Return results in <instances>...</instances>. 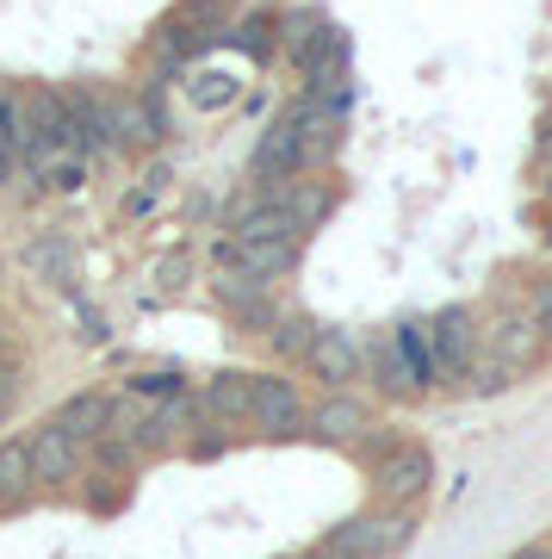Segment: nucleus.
I'll list each match as a JSON object with an SVG mask.
<instances>
[{
  "instance_id": "nucleus-1",
  "label": "nucleus",
  "mask_w": 552,
  "mask_h": 559,
  "mask_svg": "<svg viewBox=\"0 0 552 559\" xmlns=\"http://www.w3.org/2000/svg\"><path fill=\"white\" fill-rule=\"evenodd\" d=\"M410 535H416L410 516H355L329 535V547L348 559H392L397 547H410Z\"/></svg>"
},
{
  "instance_id": "nucleus-2",
  "label": "nucleus",
  "mask_w": 552,
  "mask_h": 559,
  "mask_svg": "<svg viewBox=\"0 0 552 559\" xmlns=\"http://www.w3.org/2000/svg\"><path fill=\"white\" fill-rule=\"evenodd\" d=\"M25 454H32V485H69L81 466V441L62 436L57 423H44L38 436L25 441Z\"/></svg>"
},
{
  "instance_id": "nucleus-3",
  "label": "nucleus",
  "mask_w": 552,
  "mask_h": 559,
  "mask_svg": "<svg viewBox=\"0 0 552 559\" xmlns=\"http://www.w3.org/2000/svg\"><path fill=\"white\" fill-rule=\"evenodd\" d=\"M255 175L261 180H286V175H304V143H298V119L279 112L267 124V138L255 143Z\"/></svg>"
},
{
  "instance_id": "nucleus-4",
  "label": "nucleus",
  "mask_w": 552,
  "mask_h": 559,
  "mask_svg": "<svg viewBox=\"0 0 552 559\" xmlns=\"http://www.w3.org/2000/svg\"><path fill=\"white\" fill-rule=\"evenodd\" d=\"M255 429H267V436H292L298 423H304V399H298L292 380H279V373H267V380H255Z\"/></svg>"
},
{
  "instance_id": "nucleus-5",
  "label": "nucleus",
  "mask_w": 552,
  "mask_h": 559,
  "mask_svg": "<svg viewBox=\"0 0 552 559\" xmlns=\"http://www.w3.org/2000/svg\"><path fill=\"white\" fill-rule=\"evenodd\" d=\"M304 360H311V373L323 385H348L360 373V342L348 336V330H316L311 348H304Z\"/></svg>"
},
{
  "instance_id": "nucleus-6",
  "label": "nucleus",
  "mask_w": 552,
  "mask_h": 559,
  "mask_svg": "<svg viewBox=\"0 0 552 559\" xmlns=\"http://www.w3.org/2000/svg\"><path fill=\"white\" fill-rule=\"evenodd\" d=\"M429 355H434V373H466L472 367V318L466 311H441L429 330Z\"/></svg>"
},
{
  "instance_id": "nucleus-7",
  "label": "nucleus",
  "mask_w": 552,
  "mask_h": 559,
  "mask_svg": "<svg viewBox=\"0 0 552 559\" xmlns=\"http://www.w3.org/2000/svg\"><path fill=\"white\" fill-rule=\"evenodd\" d=\"M50 423H57L62 436H75L81 448H87V441H99L106 429H112V404L99 399V392H81V399H69Z\"/></svg>"
},
{
  "instance_id": "nucleus-8",
  "label": "nucleus",
  "mask_w": 552,
  "mask_h": 559,
  "mask_svg": "<svg viewBox=\"0 0 552 559\" xmlns=\"http://www.w3.org/2000/svg\"><path fill=\"white\" fill-rule=\"evenodd\" d=\"M199 411L217 417V423H242L249 411H255V380H242V373H217V380L205 385Z\"/></svg>"
},
{
  "instance_id": "nucleus-9",
  "label": "nucleus",
  "mask_w": 552,
  "mask_h": 559,
  "mask_svg": "<svg viewBox=\"0 0 552 559\" xmlns=\"http://www.w3.org/2000/svg\"><path fill=\"white\" fill-rule=\"evenodd\" d=\"M217 299L230 305L242 323H274V299H267V286L249 280V274H224V280H217Z\"/></svg>"
},
{
  "instance_id": "nucleus-10",
  "label": "nucleus",
  "mask_w": 552,
  "mask_h": 559,
  "mask_svg": "<svg viewBox=\"0 0 552 559\" xmlns=\"http://www.w3.org/2000/svg\"><path fill=\"white\" fill-rule=\"evenodd\" d=\"M311 429L323 441H360V429H367V404L360 399H323L311 411Z\"/></svg>"
},
{
  "instance_id": "nucleus-11",
  "label": "nucleus",
  "mask_w": 552,
  "mask_h": 559,
  "mask_svg": "<svg viewBox=\"0 0 552 559\" xmlns=\"http://www.w3.org/2000/svg\"><path fill=\"white\" fill-rule=\"evenodd\" d=\"M422 485H429V460L416 454V448H397V454L379 466V491H385V498H416Z\"/></svg>"
},
{
  "instance_id": "nucleus-12",
  "label": "nucleus",
  "mask_w": 552,
  "mask_h": 559,
  "mask_svg": "<svg viewBox=\"0 0 552 559\" xmlns=\"http://www.w3.org/2000/svg\"><path fill=\"white\" fill-rule=\"evenodd\" d=\"M392 348H397V360H404V367H410L416 392H422V385H434V355H429V330H416V323H404V330H392Z\"/></svg>"
},
{
  "instance_id": "nucleus-13",
  "label": "nucleus",
  "mask_w": 552,
  "mask_h": 559,
  "mask_svg": "<svg viewBox=\"0 0 552 559\" xmlns=\"http://www.w3.org/2000/svg\"><path fill=\"white\" fill-rule=\"evenodd\" d=\"M32 491V454H25V441H7L0 448V503H20Z\"/></svg>"
},
{
  "instance_id": "nucleus-14",
  "label": "nucleus",
  "mask_w": 552,
  "mask_h": 559,
  "mask_svg": "<svg viewBox=\"0 0 552 559\" xmlns=\"http://www.w3.org/2000/svg\"><path fill=\"white\" fill-rule=\"evenodd\" d=\"M161 138V119L149 100H119V143L131 150V143H156Z\"/></svg>"
},
{
  "instance_id": "nucleus-15",
  "label": "nucleus",
  "mask_w": 552,
  "mask_h": 559,
  "mask_svg": "<svg viewBox=\"0 0 552 559\" xmlns=\"http://www.w3.org/2000/svg\"><path fill=\"white\" fill-rule=\"evenodd\" d=\"M230 44L249 50V57H267V50H274V13H249V20L230 32Z\"/></svg>"
},
{
  "instance_id": "nucleus-16",
  "label": "nucleus",
  "mask_w": 552,
  "mask_h": 559,
  "mask_svg": "<svg viewBox=\"0 0 552 559\" xmlns=\"http://www.w3.org/2000/svg\"><path fill=\"white\" fill-rule=\"evenodd\" d=\"M131 392H137V399H180V392H187V380H180L175 367H161V373H137V380H131Z\"/></svg>"
},
{
  "instance_id": "nucleus-17",
  "label": "nucleus",
  "mask_w": 552,
  "mask_h": 559,
  "mask_svg": "<svg viewBox=\"0 0 552 559\" xmlns=\"http://www.w3.org/2000/svg\"><path fill=\"white\" fill-rule=\"evenodd\" d=\"M379 385H385V392H416L410 367H404V360H397V348H392V342H385V348H379Z\"/></svg>"
},
{
  "instance_id": "nucleus-18",
  "label": "nucleus",
  "mask_w": 552,
  "mask_h": 559,
  "mask_svg": "<svg viewBox=\"0 0 552 559\" xmlns=\"http://www.w3.org/2000/svg\"><path fill=\"white\" fill-rule=\"evenodd\" d=\"M316 38H323V20H304V13H292V20H286V44H292V57H304Z\"/></svg>"
},
{
  "instance_id": "nucleus-19",
  "label": "nucleus",
  "mask_w": 552,
  "mask_h": 559,
  "mask_svg": "<svg viewBox=\"0 0 552 559\" xmlns=\"http://www.w3.org/2000/svg\"><path fill=\"white\" fill-rule=\"evenodd\" d=\"M311 336H316V330H311V323H304V318H279V348H286V355H304V348H311Z\"/></svg>"
},
{
  "instance_id": "nucleus-20",
  "label": "nucleus",
  "mask_w": 552,
  "mask_h": 559,
  "mask_svg": "<svg viewBox=\"0 0 552 559\" xmlns=\"http://www.w3.org/2000/svg\"><path fill=\"white\" fill-rule=\"evenodd\" d=\"M25 131V100L20 94H0V138H20Z\"/></svg>"
},
{
  "instance_id": "nucleus-21",
  "label": "nucleus",
  "mask_w": 552,
  "mask_h": 559,
  "mask_svg": "<svg viewBox=\"0 0 552 559\" xmlns=\"http://www.w3.org/2000/svg\"><path fill=\"white\" fill-rule=\"evenodd\" d=\"M187 454H193V460H217V454H224V436H199Z\"/></svg>"
},
{
  "instance_id": "nucleus-22",
  "label": "nucleus",
  "mask_w": 552,
  "mask_h": 559,
  "mask_svg": "<svg viewBox=\"0 0 552 559\" xmlns=\"http://www.w3.org/2000/svg\"><path fill=\"white\" fill-rule=\"evenodd\" d=\"M13 392H20V380H13V367H0V417H7V404H13Z\"/></svg>"
},
{
  "instance_id": "nucleus-23",
  "label": "nucleus",
  "mask_w": 552,
  "mask_h": 559,
  "mask_svg": "<svg viewBox=\"0 0 552 559\" xmlns=\"http://www.w3.org/2000/svg\"><path fill=\"white\" fill-rule=\"evenodd\" d=\"M540 162H547V175H552V119H547V131H540Z\"/></svg>"
},
{
  "instance_id": "nucleus-24",
  "label": "nucleus",
  "mask_w": 552,
  "mask_h": 559,
  "mask_svg": "<svg viewBox=\"0 0 552 559\" xmlns=\"http://www.w3.org/2000/svg\"><path fill=\"white\" fill-rule=\"evenodd\" d=\"M515 559H552V540H547V547H521Z\"/></svg>"
},
{
  "instance_id": "nucleus-25",
  "label": "nucleus",
  "mask_w": 552,
  "mask_h": 559,
  "mask_svg": "<svg viewBox=\"0 0 552 559\" xmlns=\"http://www.w3.org/2000/svg\"><path fill=\"white\" fill-rule=\"evenodd\" d=\"M540 311H547V323H552V280H547V293H540Z\"/></svg>"
},
{
  "instance_id": "nucleus-26",
  "label": "nucleus",
  "mask_w": 552,
  "mask_h": 559,
  "mask_svg": "<svg viewBox=\"0 0 552 559\" xmlns=\"http://www.w3.org/2000/svg\"><path fill=\"white\" fill-rule=\"evenodd\" d=\"M311 559H348V554H336V547H323V554H311Z\"/></svg>"
},
{
  "instance_id": "nucleus-27",
  "label": "nucleus",
  "mask_w": 552,
  "mask_h": 559,
  "mask_svg": "<svg viewBox=\"0 0 552 559\" xmlns=\"http://www.w3.org/2000/svg\"><path fill=\"white\" fill-rule=\"evenodd\" d=\"M547 193H552V175H547Z\"/></svg>"
}]
</instances>
